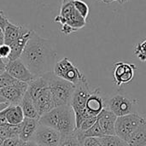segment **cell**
<instances>
[{
    "label": "cell",
    "instance_id": "1",
    "mask_svg": "<svg viewBox=\"0 0 146 146\" xmlns=\"http://www.w3.org/2000/svg\"><path fill=\"white\" fill-rule=\"evenodd\" d=\"M56 56L53 43L32 31L30 38L20 58L37 78L53 71Z\"/></svg>",
    "mask_w": 146,
    "mask_h": 146
},
{
    "label": "cell",
    "instance_id": "2",
    "mask_svg": "<svg viewBox=\"0 0 146 146\" xmlns=\"http://www.w3.org/2000/svg\"><path fill=\"white\" fill-rule=\"evenodd\" d=\"M38 124L54 128L62 138L73 135L76 130L75 115L70 105L54 108L38 119Z\"/></svg>",
    "mask_w": 146,
    "mask_h": 146
},
{
    "label": "cell",
    "instance_id": "3",
    "mask_svg": "<svg viewBox=\"0 0 146 146\" xmlns=\"http://www.w3.org/2000/svg\"><path fill=\"white\" fill-rule=\"evenodd\" d=\"M49 82V88L52 94L56 107L70 105L75 89V85L56 76L52 72L45 74Z\"/></svg>",
    "mask_w": 146,
    "mask_h": 146
},
{
    "label": "cell",
    "instance_id": "4",
    "mask_svg": "<svg viewBox=\"0 0 146 146\" xmlns=\"http://www.w3.org/2000/svg\"><path fill=\"white\" fill-rule=\"evenodd\" d=\"M92 92L93 91H92V89L90 88L86 79L80 81L75 86L70 106L72 107L75 115L76 129L80 127V125L86 119L91 117V115L86 112V104Z\"/></svg>",
    "mask_w": 146,
    "mask_h": 146
},
{
    "label": "cell",
    "instance_id": "5",
    "mask_svg": "<svg viewBox=\"0 0 146 146\" xmlns=\"http://www.w3.org/2000/svg\"><path fill=\"white\" fill-rule=\"evenodd\" d=\"M145 122V118L138 113H131L124 116L117 117L115 122V135L127 142Z\"/></svg>",
    "mask_w": 146,
    "mask_h": 146
},
{
    "label": "cell",
    "instance_id": "6",
    "mask_svg": "<svg viewBox=\"0 0 146 146\" xmlns=\"http://www.w3.org/2000/svg\"><path fill=\"white\" fill-rule=\"evenodd\" d=\"M53 73L56 76L75 86L86 79L80 70L68 57H63L56 62L53 68Z\"/></svg>",
    "mask_w": 146,
    "mask_h": 146
},
{
    "label": "cell",
    "instance_id": "7",
    "mask_svg": "<svg viewBox=\"0 0 146 146\" xmlns=\"http://www.w3.org/2000/svg\"><path fill=\"white\" fill-rule=\"evenodd\" d=\"M62 139L61 133L54 128L38 125L31 141L38 146H59Z\"/></svg>",
    "mask_w": 146,
    "mask_h": 146
},
{
    "label": "cell",
    "instance_id": "8",
    "mask_svg": "<svg viewBox=\"0 0 146 146\" xmlns=\"http://www.w3.org/2000/svg\"><path fill=\"white\" fill-rule=\"evenodd\" d=\"M135 103H137L136 100H133L121 94H117L109 100L107 109L112 111L117 117H121L133 113V107Z\"/></svg>",
    "mask_w": 146,
    "mask_h": 146
},
{
    "label": "cell",
    "instance_id": "9",
    "mask_svg": "<svg viewBox=\"0 0 146 146\" xmlns=\"http://www.w3.org/2000/svg\"><path fill=\"white\" fill-rule=\"evenodd\" d=\"M5 72L17 80L25 83H29L36 78L27 68L21 58L14 61H8L5 67Z\"/></svg>",
    "mask_w": 146,
    "mask_h": 146
},
{
    "label": "cell",
    "instance_id": "10",
    "mask_svg": "<svg viewBox=\"0 0 146 146\" xmlns=\"http://www.w3.org/2000/svg\"><path fill=\"white\" fill-rule=\"evenodd\" d=\"M28 83L19 81L14 86L0 89V95L4 98L10 105H20L27 90Z\"/></svg>",
    "mask_w": 146,
    "mask_h": 146
},
{
    "label": "cell",
    "instance_id": "11",
    "mask_svg": "<svg viewBox=\"0 0 146 146\" xmlns=\"http://www.w3.org/2000/svg\"><path fill=\"white\" fill-rule=\"evenodd\" d=\"M137 66L125 62H117L115 63L114 80L118 86L131 82L134 77V71Z\"/></svg>",
    "mask_w": 146,
    "mask_h": 146
},
{
    "label": "cell",
    "instance_id": "12",
    "mask_svg": "<svg viewBox=\"0 0 146 146\" xmlns=\"http://www.w3.org/2000/svg\"><path fill=\"white\" fill-rule=\"evenodd\" d=\"M33 102L39 117L56 108L54 99L49 86L42 90L40 93L33 100Z\"/></svg>",
    "mask_w": 146,
    "mask_h": 146
},
{
    "label": "cell",
    "instance_id": "13",
    "mask_svg": "<svg viewBox=\"0 0 146 146\" xmlns=\"http://www.w3.org/2000/svg\"><path fill=\"white\" fill-rule=\"evenodd\" d=\"M97 117V122L98 123L104 136L115 135V122L117 116L112 111L105 108Z\"/></svg>",
    "mask_w": 146,
    "mask_h": 146
},
{
    "label": "cell",
    "instance_id": "14",
    "mask_svg": "<svg viewBox=\"0 0 146 146\" xmlns=\"http://www.w3.org/2000/svg\"><path fill=\"white\" fill-rule=\"evenodd\" d=\"M54 21L60 23L62 26H68L74 32L78 29L82 28L86 25V19H84L80 15V13L75 9V8L64 17H61L59 15L56 16Z\"/></svg>",
    "mask_w": 146,
    "mask_h": 146
},
{
    "label": "cell",
    "instance_id": "15",
    "mask_svg": "<svg viewBox=\"0 0 146 146\" xmlns=\"http://www.w3.org/2000/svg\"><path fill=\"white\" fill-rule=\"evenodd\" d=\"M105 108L106 107L104 105V100L101 96L100 89L97 88L92 92V95L87 99L86 104V112L91 116H98Z\"/></svg>",
    "mask_w": 146,
    "mask_h": 146
},
{
    "label": "cell",
    "instance_id": "16",
    "mask_svg": "<svg viewBox=\"0 0 146 146\" xmlns=\"http://www.w3.org/2000/svg\"><path fill=\"white\" fill-rule=\"evenodd\" d=\"M33 30L27 29L18 38H16L10 45V55L8 61H14L19 59L30 38Z\"/></svg>",
    "mask_w": 146,
    "mask_h": 146
},
{
    "label": "cell",
    "instance_id": "17",
    "mask_svg": "<svg viewBox=\"0 0 146 146\" xmlns=\"http://www.w3.org/2000/svg\"><path fill=\"white\" fill-rule=\"evenodd\" d=\"M38 125V120L25 117L21 123V130L19 137L20 139L22 142L31 141Z\"/></svg>",
    "mask_w": 146,
    "mask_h": 146
},
{
    "label": "cell",
    "instance_id": "18",
    "mask_svg": "<svg viewBox=\"0 0 146 146\" xmlns=\"http://www.w3.org/2000/svg\"><path fill=\"white\" fill-rule=\"evenodd\" d=\"M27 29V28L23 26L15 25L10 21H9V23L4 28V44L10 45Z\"/></svg>",
    "mask_w": 146,
    "mask_h": 146
},
{
    "label": "cell",
    "instance_id": "19",
    "mask_svg": "<svg viewBox=\"0 0 146 146\" xmlns=\"http://www.w3.org/2000/svg\"><path fill=\"white\" fill-rule=\"evenodd\" d=\"M7 121L10 125L21 124L25 116L21 105H9L7 108Z\"/></svg>",
    "mask_w": 146,
    "mask_h": 146
},
{
    "label": "cell",
    "instance_id": "20",
    "mask_svg": "<svg viewBox=\"0 0 146 146\" xmlns=\"http://www.w3.org/2000/svg\"><path fill=\"white\" fill-rule=\"evenodd\" d=\"M20 105L22 109L25 117L31 118V119H36V120H38L40 118L37 112V110L33 104V100L30 98V97L28 95L25 94Z\"/></svg>",
    "mask_w": 146,
    "mask_h": 146
},
{
    "label": "cell",
    "instance_id": "21",
    "mask_svg": "<svg viewBox=\"0 0 146 146\" xmlns=\"http://www.w3.org/2000/svg\"><path fill=\"white\" fill-rule=\"evenodd\" d=\"M129 146H146V122L127 141Z\"/></svg>",
    "mask_w": 146,
    "mask_h": 146
},
{
    "label": "cell",
    "instance_id": "22",
    "mask_svg": "<svg viewBox=\"0 0 146 146\" xmlns=\"http://www.w3.org/2000/svg\"><path fill=\"white\" fill-rule=\"evenodd\" d=\"M100 139L103 146H129L127 142L116 135L104 136Z\"/></svg>",
    "mask_w": 146,
    "mask_h": 146
},
{
    "label": "cell",
    "instance_id": "23",
    "mask_svg": "<svg viewBox=\"0 0 146 146\" xmlns=\"http://www.w3.org/2000/svg\"><path fill=\"white\" fill-rule=\"evenodd\" d=\"M73 4L75 9L80 13V15L86 20L89 15V7L86 2L83 0H73Z\"/></svg>",
    "mask_w": 146,
    "mask_h": 146
},
{
    "label": "cell",
    "instance_id": "24",
    "mask_svg": "<svg viewBox=\"0 0 146 146\" xmlns=\"http://www.w3.org/2000/svg\"><path fill=\"white\" fill-rule=\"evenodd\" d=\"M19 81L20 80H17L16 79L10 76L8 73L3 71L0 74V89L3 88V87H6V86H14V85L17 84Z\"/></svg>",
    "mask_w": 146,
    "mask_h": 146
},
{
    "label": "cell",
    "instance_id": "25",
    "mask_svg": "<svg viewBox=\"0 0 146 146\" xmlns=\"http://www.w3.org/2000/svg\"><path fill=\"white\" fill-rule=\"evenodd\" d=\"M134 54L141 62H146V39L139 42L135 46Z\"/></svg>",
    "mask_w": 146,
    "mask_h": 146
},
{
    "label": "cell",
    "instance_id": "26",
    "mask_svg": "<svg viewBox=\"0 0 146 146\" xmlns=\"http://www.w3.org/2000/svg\"><path fill=\"white\" fill-rule=\"evenodd\" d=\"M59 146H82V145L74 134H73L71 136L62 138Z\"/></svg>",
    "mask_w": 146,
    "mask_h": 146
},
{
    "label": "cell",
    "instance_id": "27",
    "mask_svg": "<svg viewBox=\"0 0 146 146\" xmlns=\"http://www.w3.org/2000/svg\"><path fill=\"white\" fill-rule=\"evenodd\" d=\"M97 120H98V117L97 116H91L87 119H86L82 124L80 125V127L79 128H77L76 130L78 131H80V132H85V131H87L88 129H90L96 122H97Z\"/></svg>",
    "mask_w": 146,
    "mask_h": 146
},
{
    "label": "cell",
    "instance_id": "28",
    "mask_svg": "<svg viewBox=\"0 0 146 146\" xmlns=\"http://www.w3.org/2000/svg\"><path fill=\"white\" fill-rule=\"evenodd\" d=\"M82 146H103L101 139L96 137L86 138L82 142Z\"/></svg>",
    "mask_w": 146,
    "mask_h": 146
},
{
    "label": "cell",
    "instance_id": "29",
    "mask_svg": "<svg viewBox=\"0 0 146 146\" xmlns=\"http://www.w3.org/2000/svg\"><path fill=\"white\" fill-rule=\"evenodd\" d=\"M23 143L20 138H10L3 140V146H22Z\"/></svg>",
    "mask_w": 146,
    "mask_h": 146
},
{
    "label": "cell",
    "instance_id": "30",
    "mask_svg": "<svg viewBox=\"0 0 146 146\" xmlns=\"http://www.w3.org/2000/svg\"><path fill=\"white\" fill-rule=\"evenodd\" d=\"M10 55V47L8 44H1L0 45V58L8 61L9 56Z\"/></svg>",
    "mask_w": 146,
    "mask_h": 146
},
{
    "label": "cell",
    "instance_id": "31",
    "mask_svg": "<svg viewBox=\"0 0 146 146\" xmlns=\"http://www.w3.org/2000/svg\"><path fill=\"white\" fill-rule=\"evenodd\" d=\"M12 138L11 133H9V129L7 128L6 126L4 127H0V139L2 140H5L7 139H10Z\"/></svg>",
    "mask_w": 146,
    "mask_h": 146
},
{
    "label": "cell",
    "instance_id": "32",
    "mask_svg": "<svg viewBox=\"0 0 146 146\" xmlns=\"http://www.w3.org/2000/svg\"><path fill=\"white\" fill-rule=\"evenodd\" d=\"M8 108V107H7ZM7 108L2 111H0V127H4L6 125H8V121H7Z\"/></svg>",
    "mask_w": 146,
    "mask_h": 146
},
{
    "label": "cell",
    "instance_id": "33",
    "mask_svg": "<svg viewBox=\"0 0 146 146\" xmlns=\"http://www.w3.org/2000/svg\"><path fill=\"white\" fill-rule=\"evenodd\" d=\"M9 19L5 16V15H4V13L2 11V10H0V25L3 27H4L5 28V27L7 26V24L9 23Z\"/></svg>",
    "mask_w": 146,
    "mask_h": 146
},
{
    "label": "cell",
    "instance_id": "34",
    "mask_svg": "<svg viewBox=\"0 0 146 146\" xmlns=\"http://www.w3.org/2000/svg\"><path fill=\"white\" fill-rule=\"evenodd\" d=\"M4 44V27L0 25V45Z\"/></svg>",
    "mask_w": 146,
    "mask_h": 146
},
{
    "label": "cell",
    "instance_id": "35",
    "mask_svg": "<svg viewBox=\"0 0 146 146\" xmlns=\"http://www.w3.org/2000/svg\"><path fill=\"white\" fill-rule=\"evenodd\" d=\"M8 61H5L2 58H0V70L1 71H5V67H6V63Z\"/></svg>",
    "mask_w": 146,
    "mask_h": 146
},
{
    "label": "cell",
    "instance_id": "36",
    "mask_svg": "<svg viewBox=\"0 0 146 146\" xmlns=\"http://www.w3.org/2000/svg\"><path fill=\"white\" fill-rule=\"evenodd\" d=\"M22 146H38L36 143H34L33 141H27V142H24Z\"/></svg>",
    "mask_w": 146,
    "mask_h": 146
},
{
    "label": "cell",
    "instance_id": "37",
    "mask_svg": "<svg viewBox=\"0 0 146 146\" xmlns=\"http://www.w3.org/2000/svg\"><path fill=\"white\" fill-rule=\"evenodd\" d=\"M9 105H10L9 104H8V103H4V104H0V111H2V110H5Z\"/></svg>",
    "mask_w": 146,
    "mask_h": 146
},
{
    "label": "cell",
    "instance_id": "38",
    "mask_svg": "<svg viewBox=\"0 0 146 146\" xmlns=\"http://www.w3.org/2000/svg\"><path fill=\"white\" fill-rule=\"evenodd\" d=\"M4 103H8L7 102V100L4 98H3L1 95H0V104H4ZM9 104V103H8Z\"/></svg>",
    "mask_w": 146,
    "mask_h": 146
},
{
    "label": "cell",
    "instance_id": "39",
    "mask_svg": "<svg viewBox=\"0 0 146 146\" xmlns=\"http://www.w3.org/2000/svg\"><path fill=\"white\" fill-rule=\"evenodd\" d=\"M98 1H101V2H103V3H110L115 2V0H98Z\"/></svg>",
    "mask_w": 146,
    "mask_h": 146
},
{
    "label": "cell",
    "instance_id": "40",
    "mask_svg": "<svg viewBox=\"0 0 146 146\" xmlns=\"http://www.w3.org/2000/svg\"><path fill=\"white\" fill-rule=\"evenodd\" d=\"M116 2H118L119 3H127V2H128V1H130V0H115Z\"/></svg>",
    "mask_w": 146,
    "mask_h": 146
},
{
    "label": "cell",
    "instance_id": "41",
    "mask_svg": "<svg viewBox=\"0 0 146 146\" xmlns=\"http://www.w3.org/2000/svg\"><path fill=\"white\" fill-rule=\"evenodd\" d=\"M3 71H1V70H0V74H1L3 73Z\"/></svg>",
    "mask_w": 146,
    "mask_h": 146
}]
</instances>
